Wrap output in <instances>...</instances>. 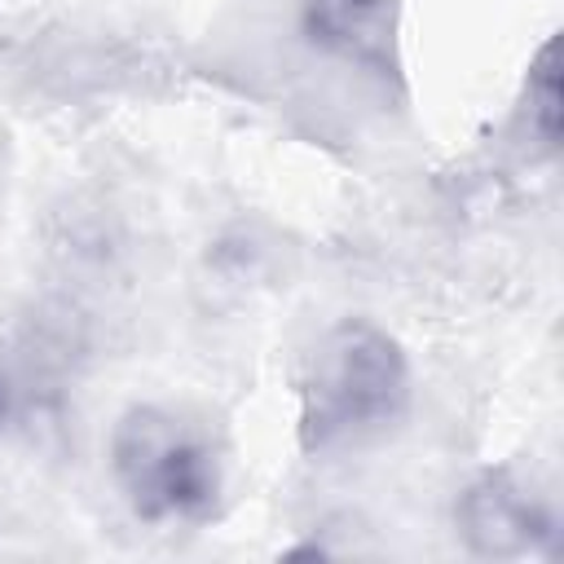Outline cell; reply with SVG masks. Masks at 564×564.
Segmentation results:
<instances>
[{"label": "cell", "instance_id": "5b68a950", "mask_svg": "<svg viewBox=\"0 0 564 564\" xmlns=\"http://www.w3.org/2000/svg\"><path fill=\"white\" fill-rule=\"evenodd\" d=\"M53 251H57L75 273H101V269L115 260V251H119L115 220H110L101 207L70 203L66 212H57Z\"/></svg>", "mask_w": 564, "mask_h": 564}, {"label": "cell", "instance_id": "52a82bcc", "mask_svg": "<svg viewBox=\"0 0 564 564\" xmlns=\"http://www.w3.org/2000/svg\"><path fill=\"white\" fill-rule=\"evenodd\" d=\"M0 419H4V383H0Z\"/></svg>", "mask_w": 564, "mask_h": 564}, {"label": "cell", "instance_id": "7a4b0ae2", "mask_svg": "<svg viewBox=\"0 0 564 564\" xmlns=\"http://www.w3.org/2000/svg\"><path fill=\"white\" fill-rule=\"evenodd\" d=\"M106 467L145 524H203L225 494V458L212 432L172 405H128L110 427Z\"/></svg>", "mask_w": 564, "mask_h": 564}, {"label": "cell", "instance_id": "3957f363", "mask_svg": "<svg viewBox=\"0 0 564 564\" xmlns=\"http://www.w3.org/2000/svg\"><path fill=\"white\" fill-rule=\"evenodd\" d=\"M454 529L463 546L480 560H520L542 546L555 529L542 498L507 467H489L463 485L454 498Z\"/></svg>", "mask_w": 564, "mask_h": 564}, {"label": "cell", "instance_id": "8992f818", "mask_svg": "<svg viewBox=\"0 0 564 564\" xmlns=\"http://www.w3.org/2000/svg\"><path fill=\"white\" fill-rule=\"evenodd\" d=\"M524 123H529V137L542 150H555V141H560V57H555V40H546L542 53L529 66Z\"/></svg>", "mask_w": 564, "mask_h": 564}, {"label": "cell", "instance_id": "277c9868", "mask_svg": "<svg viewBox=\"0 0 564 564\" xmlns=\"http://www.w3.org/2000/svg\"><path fill=\"white\" fill-rule=\"evenodd\" d=\"M300 35L326 62L388 79L401 66L397 0H300Z\"/></svg>", "mask_w": 564, "mask_h": 564}, {"label": "cell", "instance_id": "6da1fadb", "mask_svg": "<svg viewBox=\"0 0 564 564\" xmlns=\"http://www.w3.org/2000/svg\"><path fill=\"white\" fill-rule=\"evenodd\" d=\"M410 405L401 344L361 317L335 322L300 370V432L313 449H361L388 436Z\"/></svg>", "mask_w": 564, "mask_h": 564}]
</instances>
